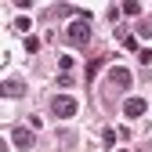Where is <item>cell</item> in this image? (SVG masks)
<instances>
[{
  "instance_id": "cell-1",
  "label": "cell",
  "mask_w": 152,
  "mask_h": 152,
  "mask_svg": "<svg viewBox=\"0 0 152 152\" xmlns=\"http://www.w3.org/2000/svg\"><path fill=\"white\" fill-rule=\"evenodd\" d=\"M65 36H69L72 47H87V44H91V22H87V18H69Z\"/></svg>"
},
{
  "instance_id": "cell-2",
  "label": "cell",
  "mask_w": 152,
  "mask_h": 152,
  "mask_svg": "<svg viewBox=\"0 0 152 152\" xmlns=\"http://www.w3.org/2000/svg\"><path fill=\"white\" fill-rule=\"evenodd\" d=\"M76 98L72 94H54L51 98V116H58V120H69V116H76Z\"/></svg>"
},
{
  "instance_id": "cell-3",
  "label": "cell",
  "mask_w": 152,
  "mask_h": 152,
  "mask_svg": "<svg viewBox=\"0 0 152 152\" xmlns=\"http://www.w3.org/2000/svg\"><path fill=\"white\" fill-rule=\"evenodd\" d=\"M145 105H148L145 98H127V102H123V116H127V120H138L141 112H145Z\"/></svg>"
},
{
  "instance_id": "cell-4",
  "label": "cell",
  "mask_w": 152,
  "mask_h": 152,
  "mask_svg": "<svg viewBox=\"0 0 152 152\" xmlns=\"http://www.w3.org/2000/svg\"><path fill=\"white\" fill-rule=\"evenodd\" d=\"M11 138H15V145H18V148H33V141H36L29 127H15V130H11Z\"/></svg>"
},
{
  "instance_id": "cell-5",
  "label": "cell",
  "mask_w": 152,
  "mask_h": 152,
  "mask_svg": "<svg viewBox=\"0 0 152 152\" xmlns=\"http://www.w3.org/2000/svg\"><path fill=\"white\" fill-rule=\"evenodd\" d=\"M109 83H112V87H127V83H130V72H127V69H112V72H109Z\"/></svg>"
},
{
  "instance_id": "cell-6",
  "label": "cell",
  "mask_w": 152,
  "mask_h": 152,
  "mask_svg": "<svg viewBox=\"0 0 152 152\" xmlns=\"http://www.w3.org/2000/svg\"><path fill=\"white\" fill-rule=\"evenodd\" d=\"M26 87L22 83H18V80H4V94H22Z\"/></svg>"
},
{
  "instance_id": "cell-7",
  "label": "cell",
  "mask_w": 152,
  "mask_h": 152,
  "mask_svg": "<svg viewBox=\"0 0 152 152\" xmlns=\"http://www.w3.org/2000/svg\"><path fill=\"white\" fill-rule=\"evenodd\" d=\"M29 26H33V18H26V15L15 18V29H18V33H29Z\"/></svg>"
},
{
  "instance_id": "cell-8",
  "label": "cell",
  "mask_w": 152,
  "mask_h": 152,
  "mask_svg": "<svg viewBox=\"0 0 152 152\" xmlns=\"http://www.w3.org/2000/svg\"><path fill=\"white\" fill-rule=\"evenodd\" d=\"M123 15H141V4H138V0H127V4H123Z\"/></svg>"
},
{
  "instance_id": "cell-9",
  "label": "cell",
  "mask_w": 152,
  "mask_h": 152,
  "mask_svg": "<svg viewBox=\"0 0 152 152\" xmlns=\"http://www.w3.org/2000/svg\"><path fill=\"white\" fill-rule=\"evenodd\" d=\"M138 62H141V65H152V47H145V51H138Z\"/></svg>"
},
{
  "instance_id": "cell-10",
  "label": "cell",
  "mask_w": 152,
  "mask_h": 152,
  "mask_svg": "<svg viewBox=\"0 0 152 152\" xmlns=\"http://www.w3.org/2000/svg\"><path fill=\"white\" fill-rule=\"evenodd\" d=\"M58 65H62V72H69V69H72V54H62Z\"/></svg>"
},
{
  "instance_id": "cell-11",
  "label": "cell",
  "mask_w": 152,
  "mask_h": 152,
  "mask_svg": "<svg viewBox=\"0 0 152 152\" xmlns=\"http://www.w3.org/2000/svg\"><path fill=\"white\" fill-rule=\"evenodd\" d=\"M116 134H120V130H102V141H105V145H112V141H116Z\"/></svg>"
},
{
  "instance_id": "cell-12",
  "label": "cell",
  "mask_w": 152,
  "mask_h": 152,
  "mask_svg": "<svg viewBox=\"0 0 152 152\" xmlns=\"http://www.w3.org/2000/svg\"><path fill=\"white\" fill-rule=\"evenodd\" d=\"M26 51H40V40H36V36H26Z\"/></svg>"
},
{
  "instance_id": "cell-13",
  "label": "cell",
  "mask_w": 152,
  "mask_h": 152,
  "mask_svg": "<svg viewBox=\"0 0 152 152\" xmlns=\"http://www.w3.org/2000/svg\"><path fill=\"white\" fill-rule=\"evenodd\" d=\"M120 152H127V148H120Z\"/></svg>"
}]
</instances>
